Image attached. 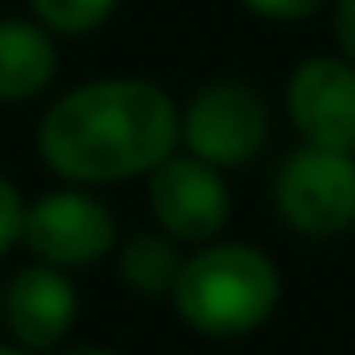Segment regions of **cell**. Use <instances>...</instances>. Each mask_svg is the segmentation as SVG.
Returning a JSON list of instances; mask_svg holds the SVG:
<instances>
[{
  "label": "cell",
  "instance_id": "6da1fadb",
  "mask_svg": "<svg viewBox=\"0 0 355 355\" xmlns=\"http://www.w3.org/2000/svg\"><path fill=\"white\" fill-rule=\"evenodd\" d=\"M180 148V104L148 77H95L45 108L36 153L68 184L148 175Z\"/></svg>",
  "mask_w": 355,
  "mask_h": 355
},
{
  "label": "cell",
  "instance_id": "7a4b0ae2",
  "mask_svg": "<svg viewBox=\"0 0 355 355\" xmlns=\"http://www.w3.org/2000/svg\"><path fill=\"white\" fill-rule=\"evenodd\" d=\"M284 297V275L279 266L252 243H202L184 257L180 275L171 288V311L184 329L202 338H248Z\"/></svg>",
  "mask_w": 355,
  "mask_h": 355
},
{
  "label": "cell",
  "instance_id": "3957f363",
  "mask_svg": "<svg viewBox=\"0 0 355 355\" xmlns=\"http://www.w3.org/2000/svg\"><path fill=\"white\" fill-rule=\"evenodd\" d=\"M275 211L302 239H338L355 225V153L302 144L275 171Z\"/></svg>",
  "mask_w": 355,
  "mask_h": 355
},
{
  "label": "cell",
  "instance_id": "277c9868",
  "mask_svg": "<svg viewBox=\"0 0 355 355\" xmlns=\"http://www.w3.org/2000/svg\"><path fill=\"white\" fill-rule=\"evenodd\" d=\"M23 248L32 261L54 270H90L117 248V216L104 198L81 184L50 189L27 202L23 211Z\"/></svg>",
  "mask_w": 355,
  "mask_h": 355
},
{
  "label": "cell",
  "instance_id": "5b68a950",
  "mask_svg": "<svg viewBox=\"0 0 355 355\" xmlns=\"http://www.w3.org/2000/svg\"><path fill=\"white\" fill-rule=\"evenodd\" d=\"M270 139V108L243 81H211L193 90L180 108V144L184 153L220 166H248Z\"/></svg>",
  "mask_w": 355,
  "mask_h": 355
},
{
  "label": "cell",
  "instance_id": "8992f818",
  "mask_svg": "<svg viewBox=\"0 0 355 355\" xmlns=\"http://www.w3.org/2000/svg\"><path fill=\"white\" fill-rule=\"evenodd\" d=\"M148 211L166 239L180 248H202L225 234L234 198L220 166L175 148L162 166L148 171Z\"/></svg>",
  "mask_w": 355,
  "mask_h": 355
},
{
  "label": "cell",
  "instance_id": "52a82bcc",
  "mask_svg": "<svg viewBox=\"0 0 355 355\" xmlns=\"http://www.w3.org/2000/svg\"><path fill=\"white\" fill-rule=\"evenodd\" d=\"M288 121L302 144L355 153V63L342 54H311L288 77Z\"/></svg>",
  "mask_w": 355,
  "mask_h": 355
},
{
  "label": "cell",
  "instance_id": "ba28073f",
  "mask_svg": "<svg viewBox=\"0 0 355 355\" xmlns=\"http://www.w3.org/2000/svg\"><path fill=\"white\" fill-rule=\"evenodd\" d=\"M81 311V297L72 288L68 270H54V266H18L14 275L5 279L0 288V324H5V338L14 347L41 355L54 351L63 338L72 333Z\"/></svg>",
  "mask_w": 355,
  "mask_h": 355
},
{
  "label": "cell",
  "instance_id": "9c48e42d",
  "mask_svg": "<svg viewBox=\"0 0 355 355\" xmlns=\"http://www.w3.org/2000/svg\"><path fill=\"white\" fill-rule=\"evenodd\" d=\"M59 77V41L36 18H0V104H27Z\"/></svg>",
  "mask_w": 355,
  "mask_h": 355
},
{
  "label": "cell",
  "instance_id": "30bf717a",
  "mask_svg": "<svg viewBox=\"0 0 355 355\" xmlns=\"http://www.w3.org/2000/svg\"><path fill=\"white\" fill-rule=\"evenodd\" d=\"M180 266H184L180 243L166 239L162 230H139V234H130L117 252L121 279H126V288H135L139 297H171Z\"/></svg>",
  "mask_w": 355,
  "mask_h": 355
},
{
  "label": "cell",
  "instance_id": "8fae6325",
  "mask_svg": "<svg viewBox=\"0 0 355 355\" xmlns=\"http://www.w3.org/2000/svg\"><path fill=\"white\" fill-rule=\"evenodd\" d=\"M27 9L54 36H86L113 18L117 0H27Z\"/></svg>",
  "mask_w": 355,
  "mask_h": 355
},
{
  "label": "cell",
  "instance_id": "7c38bea8",
  "mask_svg": "<svg viewBox=\"0 0 355 355\" xmlns=\"http://www.w3.org/2000/svg\"><path fill=\"white\" fill-rule=\"evenodd\" d=\"M23 211H27V198L18 193V184L9 175H0V257L23 243Z\"/></svg>",
  "mask_w": 355,
  "mask_h": 355
},
{
  "label": "cell",
  "instance_id": "4fadbf2b",
  "mask_svg": "<svg viewBox=\"0 0 355 355\" xmlns=\"http://www.w3.org/2000/svg\"><path fill=\"white\" fill-rule=\"evenodd\" d=\"M248 14L270 18V23H302V18L320 14L324 0H239Z\"/></svg>",
  "mask_w": 355,
  "mask_h": 355
},
{
  "label": "cell",
  "instance_id": "5bb4252c",
  "mask_svg": "<svg viewBox=\"0 0 355 355\" xmlns=\"http://www.w3.org/2000/svg\"><path fill=\"white\" fill-rule=\"evenodd\" d=\"M333 41L347 63H355V0H333Z\"/></svg>",
  "mask_w": 355,
  "mask_h": 355
},
{
  "label": "cell",
  "instance_id": "9a60e30c",
  "mask_svg": "<svg viewBox=\"0 0 355 355\" xmlns=\"http://www.w3.org/2000/svg\"><path fill=\"white\" fill-rule=\"evenodd\" d=\"M59 355H117V351H108V347H68Z\"/></svg>",
  "mask_w": 355,
  "mask_h": 355
},
{
  "label": "cell",
  "instance_id": "2e32d148",
  "mask_svg": "<svg viewBox=\"0 0 355 355\" xmlns=\"http://www.w3.org/2000/svg\"><path fill=\"white\" fill-rule=\"evenodd\" d=\"M0 355H32V351H23V347H14V342H9V347H5V342H0Z\"/></svg>",
  "mask_w": 355,
  "mask_h": 355
}]
</instances>
